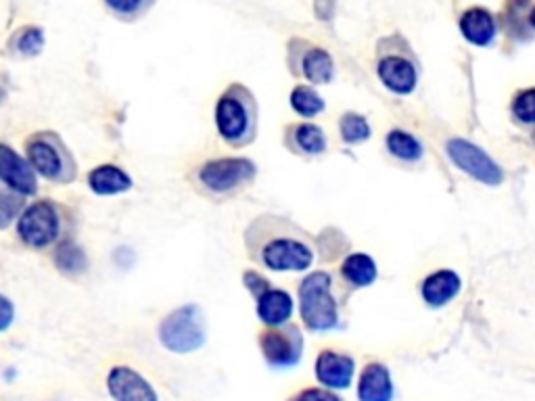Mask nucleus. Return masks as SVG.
Listing matches in <instances>:
<instances>
[{
    "label": "nucleus",
    "instance_id": "obj_1",
    "mask_svg": "<svg viewBox=\"0 0 535 401\" xmlns=\"http://www.w3.org/2000/svg\"><path fill=\"white\" fill-rule=\"evenodd\" d=\"M245 247L255 264L274 272H304L314 264L310 234L283 216H258L245 230Z\"/></svg>",
    "mask_w": 535,
    "mask_h": 401
},
{
    "label": "nucleus",
    "instance_id": "obj_2",
    "mask_svg": "<svg viewBox=\"0 0 535 401\" xmlns=\"http://www.w3.org/2000/svg\"><path fill=\"white\" fill-rule=\"evenodd\" d=\"M214 120L216 130L226 145L235 149L249 147L258 136L260 122V107L255 101V94L239 82L230 84L220 94Z\"/></svg>",
    "mask_w": 535,
    "mask_h": 401
},
{
    "label": "nucleus",
    "instance_id": "obj_3",
    "mask_svg": "<svg viewBox=\"0 0 535 401\" xmlns=\"http://www.w3.org/2000/svg\"><path fill=\"white\" fill-rule=\"evenodd\" d=\"M23 155L36 176L55 184H72L78 178V161L65 140L55 130L32 132L23 143Z\"/></svg>",
    "mask_w": 535,
    "mask_h": 401
},
{
    "label": "nucleus",
    "instance_id": "obj_4",
    "mask_svg": "<svg viewBox=\"0 0 535 401\" xmlns=\"http://www.w3.org/2000/svg\"><path fill=\"white\" fill-rule=\"evenodd\" d=\"M333 276L324 270L308 274L299 282V312L304 324L314 333L339 326V301L335 297Z\"/></svg>",
    "mask_w": 535,
    "mask_h": 401
},
{
    "label": "nucleus",
    "instance_id": "obj_5",
    "mask_svg": "<svg viewBox=\"0 0 535 401\" xmlns=\"http://www.w3.org/2000/svg\"><path fill=\"white\" fill-rule=\"evenodd\" d=\"M255 176L258 165L247 157H220L201 163L195 172V182L209 197L228 199L247 188Z\"/></svg>",
    "mask_w": 535,
    "mask_h": 401
},
{
    "label": "nucleus",
    "instance_id": "obj_6",
    "mask_svg": "<svg viewBox=\"0 0 535 401\" xmlns=\"http://www.w3.org/2000/svg\"><path fill=\"white\" fill-rule=\"evenodd\" d=\"M418 59L412 46L398 34L387 36L377 44V76L395 94H412L418 84Z\"/></svg>",
    "mask_w": 535,
    "mask_h": 401
},
{
    "label": "nucleus",
    "instance_id": "obj_7",
    "mask_svg": "<svg viewBox=\"0 0 535 401\" xmlns=\"http://www.w3.org/2000/svg\"><path fill=\"white\" fill-rule=\"evenodd\" d=\"M157 337L164 349L178 353H193L205 345L207 330L205 316L197 303H186L161 318L157 326Z\"/></svg>",
    "mask_w": 535,
    "mask_h": 401
},
{
    "label": "nucleus",
    "instance_id": "obj_8",
    "mask_svg": "<svg viewBox=\"0 0 535 401\" xmlns=\"http://www.w3.org/2000/svg\"><path fill=\"white\" fill-rule=\"evenodd\" d=\"M17 239L30 249H49L63 234L61 207L51 199H38L26 205L17 218Z\"/></svg>",
    "mask_w": 535,
    "mask_h": 401
},
{
    "label": "nucleus",
    "instance_id": "obj_9",
    "mask_svg": "<svg viewBox=\"0 0 535 401\" xmlns=\"http://www.w3.org/2000/svg\"><path fill=\"white\" fill-rule=\"evenodd\" d=\"M260 349L268 366L285 370L299 364L304 356V335L297 324L272 326L260 333Z\"/></svg>",
    "mask_w": 535,
    "mask_h": 401
},
{
    "label": "nucleus",
    "instance_id": "obj_10",
    "mask_svg": "<svg viewBox=\"0 0 535 401\" xmlns=\"http://www.w3.org/2000/svg\"><path fill=\"white\" fill-rule=\"evenodd\" d=\"M287 61L289 72L297 78H306L310 84H329L335 78L333 57L308 40H289Z\"/></svg>",
    "mask_w": 535,
    "mask_h": 401
},
{
    "label": "nucleus",
    "instance_id": "obj_11",
    "mask_svg": "<svg viewBox=\"0 0 535 401\" xmlns=\"http://www.w3.org/2000/svg\"><path fill=\"white\" fill-rule=\"evenodd\" d=\"M446 151L450 159L454 161L456 168L462 172H467L471 178L487 184V186H498L504 180V170L500 165L487 155L481 147L469 143L464 138H452L448 140Z\"/></svg>",
    "mask_w": 535,
    "mask_h": 401
},
{
    "label": "nucleus",
    "instance_id": "obj_12",
    "mask_svg": "<svg viewBox=\"0 0 535 401\" xmlns=\"http://www.w3.org/2000/svg\"><path fill=\"white\" fill-rule=\"evenodd\" d=\"M0 182L21 197L38 195V176L30 161L7 143H0Z\"/></svg>",
    "mask_w": 535,
    "mask_h": 401
},
{
    "label": "nucleus",
    "instance_id": "obj_13",
    "mask_svg": "<svg viewBox=\"0 0 535 401\" xmlns=\"http://www.w3.org/2000/svg\"><path fill=\"white\" fill-rule=\"evenodd\" d=\"M105 385L113 401H159L155 387L132 366H113Z\"/></svg>",
    "mask_w": 535,
    "mask_h": 401
},
{
    "label": "nucleus",
    "instance_id": "obj_14",
    "mask_svg": "<svg viewBox=\"0 0 535 401\" xmlns=\"http://www.w3.org/2000/svg\"><path fill=\"white\" fill-rule=\"evenodd\" d=\"M314 374L316 381L329 391H341L347 389L354 381L356 374V362L347 353L335 351V349H324L318 353L316 364H314Z\"/></svg>",
    "mask_w": 535,
    "mask_h": 401
},
{
    "label": "nucleus",
    "instance_id": "obj_15",
    "mask_svg": "<svg viewBox=\"0 0 535 401\" xmlns=\"http://www.w3.org/2000/svg\"><path fill=\"white\" fill-rule=\"evenodd\" d=\"M86 184L97 197H115L132 191V176L118 163L95 165L86 176Z\"/></svg>",
    "mask_w": 535,
    "mask_h": 401
},
{
    "label": "nucleus",
    "instance_id": "obj_16",
    "mask_svg": "<svg viewBox=\"0 0 535 401\" xmlns=\"http://www.w3.org/2000/svg\"><path fill=\"white\" fill-rule=\"evenodd\" d=\"M285 147L301 157H318L327 151L329 140L316 124H291L285 128Z\"/></svg>",
    "mask_w": 535,
    "mask_h": 401
},
{
    "label": "nucleus",
    "instance_id": "obj_17",
    "mask_svg": "<svg viewBox=\"0 0 535 401\" xmlns=\"http://www.w3.org/2000/svg\"><path fill=\"white\" fill-rule=\"evenodd\" d=\"M395 387L391 372L381 362H368L358 379V401H393Z\"/></svg>",
    "mask_w": 535,
    "mask_h": 401
},
{
    "label": "nucleus",
    "instance_id": "obj_18",
    "mask_svg": "<svg viewBox=\"0 0 535 401\" xmlns=\"http://www.w3.org/2000/svg\"><path fill=\"white\" fill-rule=\"evenodd\" d=\"M458 28L462 36L475 46H490L498 36L496 15L483 7H473L464 11L460 15Z\"/></svg>",
    "mask_w": 535,
    "mask_h": 401
},
{
    "label": "nucleus",
    "instance_id": "obj_19",
    "mask_svg": "<svg viewBox=\"0 0 535 401\" xmlns=\"http://www.w3.org/2000/svg\"><path fill=\"white\" fill-rule=\"evenodd\" d=\"M255 301H258V305H255V310H258V318L268 328L289 324V320L293 316L295 303H293V297L287 291L270 287Z\"/></svg>",
    "mask_w": 535,
    "mask_h": 401
},
{
    "label": "nucleus",
    "instance_id": "obj_20",
    "mask_svg": "<svg viewBox=\"0 0 535 401\" xmlns=\"http://www.w3.org/2000/svg\"><path fill=\"white\" fill-rule=\"evenodd\" d=\"M460 287L462 280L454 270H437L423 280L421 295L431 308H441L460 293Z\"/></svg>",
    "mask_w": 535,
    "mask_h": 401
},
{
    "label": "nucleus",
    "instance_id": "obj_21",
    "mask_svg": "<svg viewBox=\"0 0 535 401\" xmlns=\"http://www.w3.org/2000/svg\"><path fill=\"white\" fill-rule=\"evenodd\" d=\"M377 264L375 259L366 253H352L345 257V262L341 266V280L350 287V293L354 289H364L370 287L372 282L377 280Z\"/></svg>",
    "mask_w": 535,
    "mask_h": 401
},
{
    "label": "nucleus",
    "instance_id": "obj_22",
    "mask_svg": "<svg viewBox=\"0 0 535 401\" xmlns=\"http://www.w3.org/2000/svg\"><path fill=\"white\" fill-rule=\"evenodd\" d=\"M53 264L63 276L74 278L88 270V255L84 247L78 245L74 239H63L55 245Z\"/></svg>",
    "mask_w": 535,
    "mask_h": 401
},
{
    "label": "nucleus",
    "instance_id": "obj_23",
    "mask_svg": "<svg viewBox=\"0 0 535 401\" xmlns=\"http://www.w3.org/2000/svg\"><path fill=\"white\" fill-rule=\"evenodd\" d=\"M44 44H46L44 30L40 26H34V23H28V26H21L11 34L7 49L15 57L30 59V57H38L44 51Z\"/></svg>",
    "mask_w": 535,
    "mask_h": 401
},
{
    "label": "nucleus",
    "instance_id": "obj_24",
    "mask_svg": "<svg viewBox=\"0 0 535 401\" xmlns=\"http://www.w3.org/2000/svg\"><path fill=\"white\" fill-rule=\"evenodd\" d=\"M385 145L393 157H398V159L408 161V163L423 159V155H425L421 140L406 130H391L385 138Z\"/></svg>",
    "mask_w": 535,
    "mask_h": 401
},
{
    "label": "nucleus",
    "instance_id": "obj_25",
    "mask_svg": "<svg viewBox=\"0 0 535 401\" xmlns=\"http://www.w3.org/2000/svg\"><path fill=\"white\" fill-rule=\"evenodd\" d=\"M510 115L513 122L531 132V140L535 145V86L519 90L510 103Z\"/></svg>",
    "mask_w": 535,
    "mask_h": 401
},
{
    "label": "nucleus",
    "instance_id": "obj_26",
    "mask_svg": "<svg viewBox=\"0 0 535 401\" xmlns=\"http://www.w3.org/2000/svg\"><path fill=\"white\" fill-rule=\"evenodd\" d=\"M291 107L301 117H314L324 111V99L320 97L314 86L299 84L291 92Z\"/></svg>",
    "mask_w": 535,
    "mask_h": 401
},
{
    "label": "nucleus",
    "instance_id": "obj_27",
    "mask_svg": "<svg viewBox=\"0 0 535 401\" xmlns=\"http://www.w3.org/2000/svg\"><path fill=\"white\" fill-rule=\"evenodd\" d=\"M339 134L347 145H360L370 138V126L366 117L354 111H347L339 120Z\"/></svg>",
    "mask_w": 535,
    "mask_h": 401
},
{
    "label": "nucleus",
    "instance_id": "obj_28",
    "mask_svg": "<svg viewBox=\"0 0 535 401\" xmlns=\"http://www.w3.org/2000/svg\"><path fill=\"white\" fill-rule=\"evenodd\" d=\"M26 205V197H21L19 193L11 191L9 186L0 182V230H7L13 222H17Z\"/></svg>",
    "mask_w": 535,
    "mask_h": 401
},
{
    "label": "nucleus",
    "instance_id": "obj_29",
    "mask_svg": "<svg viewBox=\"0 0 535 401\" xmlns=\"http://www.w3.org/2000/svg\"><path fill=\"white\" fill-rule=\"evenodd\" d=\"M105 7L115 17H120L124 21H132L141 17L151 7V3L149 0H107Z\"/></svg>",
    "mask_w": 535,
    "mask_h": 401
},
{
    "label": "nucleus",
    "instance_id": "obj_30",
    "mask_svg": "<svg viewBox=\"0 0 535 401\" xmlns=\"http://www.w3.org/2000/svg\"><path fill=\"white\" fill-rule=\"evenodd\" d=\"M289 401H343V399L335 391H329L324 387H308L304 391H299Z\"/></svg>",
    "mask_w": 535,
    "mask_h": 401
},
{
    "label": "nucleus",
    "instance_id": "obj_31",
    "mask_svg": "<svg viewBox=\"0 0 535 401\" xmlns=\"http://www.w3.org/2000/svg\"><path fill=\"white\" fill-rule=\"evenodd\" d=\"M243 282H245V287L249 289V293L258 299L264 291H268L272 285H270V280L264 278L260 272H255V270H247L243 274Z\"/></svg>",
    "mask_w": 535,
    "mask_h": 401
},
{
    "label": "nucleus",
    "instance_id": "obj_32",
    "mask_svg": "<svg viewBox=\"0 0 535 401\" xmlns=\"http://www.w3.org/2000/svg\"><path fill=\"white\" fill-rule=\"evenodd\" d=\"M15 303L11 301V297H7L5 293H0V333H7V330L13 326L15 322Z\"/></svg>",
    "mask_w": 535,
    "mask_h": 401
},
{
    "label": "nucleus",
    "instance_id": "obj_33",
    "mask_svg": "<svg viewBox=\"0 0 535 401\" xmlns=\"http://www.w3.org/2000/svg\"><path fill=\"white\" fill-rule=\"evenodd\" d=\"M529 26L535 32V5H531V9H529Z\"/></svg>",
    "mask_w": 535,
    "mask_h": 401
},
{
    "label": "nucleus",
    "instance_id": "obj_34",
    "mask_svg": "<svg viewBox=\"0 0 535 401\" xmlns=\"http://www.w3.org/2000/svg\"><path fill=\"white\" fill-rule=\"evenodd\" d=\"M5 101H7V90L3 86H0V105H3Z\"/></svg>",
    "mask_w": 535,
    "mask_h": 401
}]
</instances>
